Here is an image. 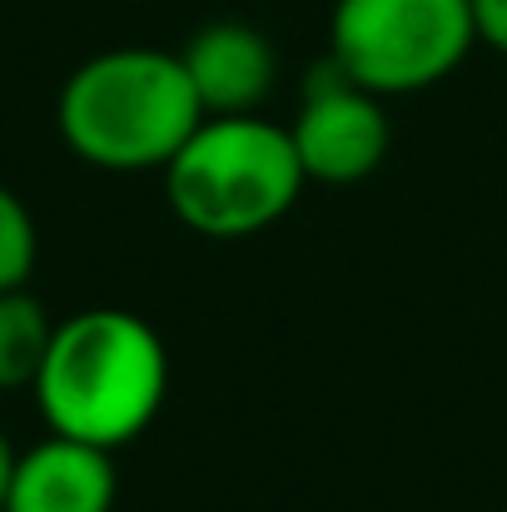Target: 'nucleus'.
Listing matches in <instances>:
<instances>
[{
	"mask_svg": "<svg viewBox=\"0 0 507 512\" xmlns=\"http://www.w3.org/2000/svg\"><path fill=\"white\" fill-rule=\"evenodd\" d=\"M473 25H478V45L507 55V0H473Z\"/></svg>",
	"mask_w": 507,
	"mask_h": 512,
	"instance_id": "10",
	"label": "nucleus"
},
{
	"mask_svg": "<svg viewBox=\"0 0 507 512\" xmlns=\"http://www.w3.org/2000/svg\"><path fill=\"white\" fill-rule=\"evenodd\" d=\"M35 254H40L35 219H30L25 199H20L10 184H0V294L30 284V274H35Z\"/></svg>",
	"mask_w": 507,
	"mask_h": 512,
	"instance_id": "9",
	"label": "nucleus"
},
{
	"mask_svg": "<svg viewBox=\"0 0 507 512\" xmlns=\"http://www.w3.org/2000/svg\"><path fill=\"white\" fill-rule=\"evenodd\" d=\"M120 473L115 453L50 433L35 448L15 453L5 512H115Z\"/></svg>",
	"mask_w": 507,
	"mask_h": 512,
	"instance_id": "7",
	"label": "nucleus"
},
{
	"mask_svg": "<svg viewBox=\"0 0 507 512\" xmlns=\"http://www.w3.org/2000/svg\"><path fill=\"white\" fill-rule=\"evenodd\" d=\"M10 468H15V448H10V438L0 433V512H5V493H10Z\"/></svg>",
	"mask_w": 507,
	"mask_h": 512,
	"instance_id": "11",
	"label": "nucleus"
},
{
	"mask_svg": "<svg viewBox=\"0 0 507 512\" xmlns=\"http://www.w3.org/2000/svg\"><path fill=\"white\" fill-rule=\"evenodd\" d=\"M204 110L179 50L115 45L80 60L55 100L60 140L75 160L110 174L165 170Z\"/></svg>",
	"mask_w": 507,
	"mask_h": 512,
	"instance_id": "2",
	"label": "nucleus"
},
{
	"mask_svg": "<svg viewBox=\"0 0 507 512\" xmlns=\"http://www.w3.org/2000/svg\"><path fill=\"white\" fill-rule=\"evenodd\" d=\"M289 140L309 184H358L388 160L393 120L383 110V95L348 80L324 55V65L304 80L299 115L289 120Z\"/></svg>",
	"mask_w": 507,
	"mask_h": 512,
	"instance_id": "5",
	"label": "nucleus"
},
{
	"mask_svg": "<svg viewBox=\"0 0 507 512\" xmlns=\"http://www.w3.org/2000/svg\"><path fill=\"white\" fill-rule=\"evenodd\" d=\"M160 174L169 214L199 239H254L309 189L289 125L264 115H204Z\"/></svg>",
	"mask_w": 507,
	"mask_h": 512,
	"instance_id": "3",
	"label": "nucleus"
},
{
	"mask_svg": "<svg viewBox=\"0 0 507 512\" xmlns=\"http://www.w3.org/2000/svg\"><path fill=\"white\" fill-rule=\"evenodd\" d=\"M179 65L204 115H259L279 80V50L249 20H204L179 45Z\"/></svg>",
	"mask_w": 507,
	"mask_h": 512,
	"instance_id": "6",
	"label": "nucleus"
},
{
	"mask_svg": "<svg viewBox=\"0 0 507 512\" xmlns=\"http://www.w3.org/2000/svg\"><path fill=\"white\" fill-rule=\"evenodd\" d=\"M478 45L473 0H334L329 60L373 95H418Z\"/></svg>",
	"mask_w": 507,
	"mask_h": 512,
	"instance_id": "4",
	"label": "nucleus"
},
{
	"mask_svg": "<svg viewBox=\"0 0 507 512\" xmlns=\"http://www.w3.org/2000/svg\"><path fill=\"white\" fill-rule=\"evenodd\" d=\"M55 339V319L30 289H5L0 294V393L35 388L40 363Z\"/></svg>",
	"mask_w": 507,
	"mask_h": 512,
	"instance_id": "8",
	"label": "nucleus"
},
{
	"mask_svg": "<svg viewBox=\"0 0 507 512\" xmlns=\"http://www.w3.org/2000/svg\"><path fill=\"white\" fill-rule=\"evenodd\" d=\"M30 393L50 433L115 453L135 443L165 408V339L150 319L130 309H80L55 324L50 353Z\"/></svg>",
	"mask_w": 507,
	"mask_h": 512,
	"instance_id": "1",
	"label": "nucleus"
}]
</instances>
